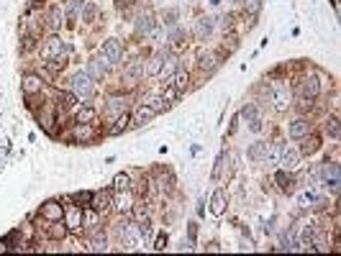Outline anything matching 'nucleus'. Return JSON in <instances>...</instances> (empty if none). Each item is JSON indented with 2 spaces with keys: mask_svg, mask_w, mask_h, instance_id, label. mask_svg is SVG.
<instances>
[{
  "mask_svg": "<svg viewBox=\"0 0 341 256\" xmlns=\"http://www.w3.org/2000/svg\"><path fill=\"white\" fill-rule=\"evenodd\" d=\"M69 85H72V92L77 95V100L87 103V100L95 97V85H93V77H90L87 72H77Z\"/></svg>",
  "mask_w": 341,
  "mask_h": 256,
  "instance_id": "nucleus-1",
  "label": "nucleus"
},
{
  "mask_svg": "<svg viewBox=\"0 0 341 256\" xmlns=\"http://www.w3.org/2000/svg\"><path fill=\"white\" fill-rule=\"evenodd\" d=\"M321 177H323V187L331 192H339V182H341V177H339V164L336 162H326L323 164V169H321Z\"/></svg>",
  "mask_w": 341,
  "mask_h": 256,
  "instance_id": "nucleus-2",
  "label": "nucleus"
},
{
  "mask_svg": "<svg viewBox=\"0 0 341 256\" xmlns=\"http://www.w3.org/2000/svg\"><path fill=\"white\" fill-rule=\"evenodd\" d=\"M141 243H144V238H141V233H139V223L126 225L123 233H121V246H123V249H126V251H134V249H139Z\"/></svg>",
  "mask_w": 341,
  "mask_h": 256,
  "instance_id": "nucleus-3",
  "label": "nucleus"
},
{
  "mask_svg": "<svg viewBox=\"0 0 341 256\" xmlns=\"http://www.w3.org/2000/svg\"><path fill=\"white\" fill-rule=\"evenodd\" d=\"M300 156H303V154H300L298 149H290V146H282V151H280V166H282V169L285 172H293V169H298V166H300Z\"/></svg>",
  "mask_w": 341,
  "mask_h": 256,
  "instance_id": "nucleus-4",
  "label": "nucleus"
},
{
  "mask_svg": "<svg viewBox=\"0 0 341 256\" xmlns=\"http://www.w3.org/2000/svg\"><path fill=\"white\" fill-rule=\"evenodd\" d=\"M272 103H275V110L277 113H285L290 108V87L285 82L275 85V92H272Z\"/></svg>",
  "mask_w": 341,
  "mask_h": 256,
  "instance_id": "nucleus-5",
  "label": "nucleus"
},
{
  "mask_svg": "<svg viewBox=\"0 0 341 256\" xmlns=\"http://www.w3.org/2000/svg\"><path fill=\"white\" fill-rule=\"evenodd\" d=\"M108 64H110L108 59L103 54H98V56H93L87 62V74L93 77V80H103V77L108 74Z\"/></svg>",
  "mask_w": 341,
  "mask_h": 256,
  "instance_id": "nucleus-6",
  "label": "nucleus"
},
{
  "mask_svg": "<svg viewBox=\"0 0 341 256\" xmlns=\"http://www.w3.org/2000/svg\"><path fill=\"white\" fill-rule=\"evenodd\" d=\"M241 118L249 123V131H254V133H259L262 131V115H259V108L257 105H244L241 108Z\"/></svg>",
  "mask_w": 341,
  "mask_h": 256,
  "instance_id": "nucleus-7",
  "label": "nucleus"
},
{
  "mask_svg": "<svg viewBox=\"0 0 341 256\" xmlns=\"http://www.w3.org/2000/svg\"><path fill=\"white\" fill-rule=\"evenodd\" d=\"M213 26H216V21L210 16H200L198 21H195V38L198 41H205V38H210V34H213Z\"/></svg>",
  "mask_w": 341,
  "mask_h": 256,
  "instance_id": "nucleus-8",
  "label": "nucleus"
},
{
  "mask_svg": "<svg viewBox=\"0 0 341 256\" xmlns=\"http://www.w3.org/2000/svg\"><path fill=\"white\" fill-rule=\"evenodd\" d=\"M103 56L108 59L110 64H116V62H121V56H123V46L118 38H108V41L103 44Z\"/></svg>",
  "mask_w": 341,
  "mask_h": 256,
  "instance_id": "nucleus-9",
  "label": "nucleus"
},
{
  "mask_svg": "<svg viewBox=\"0 0 341 256\" xmlns=\"http://www.w3.org/2000/svg\"><path fill=\"white\" fill-rule=\"evenodd\" d=\"M62 52H64V41H62L59 36H52V38H49V41L44 44L41 56L49 62V59H54V56H62Z\"/></svg>",
  "mask_w": 341,
  "mask_h": 256,
  "instance_id": "nucleus-10",
  "label": "nucleus"
},
{
  "mask_svg": "<svg viewBox=\"0 0 341 256\" xmlns=\"http://www.w3.org/2000/svg\"><path fill=\"white\" fill-rule=\"evenodd\" d=\"M298 92L303 95L305 100H313V97H318V92H321V82L316 77H305V80L298 85Z\"/></svg>",
  "mask_w": 341,
  "mask_h": 256,
  "instance_id": "nucleus-11",
  "label": "nucleus"
},
{
  "mask_svg": "<svg viewBox=\"0 0 341 256\" xmlns=\"http://www.w3.org/2000/svg\"><path fill=\"white\" fill-rule=\"evenodd\" d=\"M144 72H146V67H144V62H131L123 70V82H128V85H136L139 80L144 77Z\"/></svg>",
  "mask_w": 341,
  "mask_h": 256,
  "instance_id": "nucleus-12",
  "label": "nucleus"
},
{
  "mask_svg": "<svg viewBox=\"0 0 341 256\" xmlns=\"http://www.w3.org/2000/svg\"><path fill=\"white\" fill-rule=\"evenodd\" d=\"M308 133H310V123L305 121V118H295V121L290 123V139H295V141H303Z\"/></svg>",
  "mask_w": 341,
  "mask_h": 256,
  "instance_id": "nucleus-13",
  "label": "nucleus"
},
{
  "mask_svg": "<svg viewBox=\"0 0 341 256\" xmlns=\"http://www.w3.org/2000/svg\"><path fill=\"white\" fill-rule=\"evenodd\" d=\"M41 215H44L46 220H52V223H59V220L64 218V208H62L59 202H54V200H52V202L41 205Z\"/></svg>",
  "mask_w": 341,
  "mask_h": 256,
  "instance_id": "nucleus-14",
  "label": "nucleus"
},
{
  "mask_svg": "<svg viewBox=\"0 0 341 256\" xmlns=\"http://www.w3.org/2000/svg\"><path fill=\"white\" fill-rule=\"evenodd\" d=\"M198 67L203 72H213L218 67V54L216 52H198Z\"/></svg>",
  "mask_w": 341,
  "mask_h": 256,
  "instance_id": "nucleus-15",
  "label": "nucleus"
},
{
  "mask_svg": "<svg viewBox=\"0 0 341 256\" xmlns=\"http://www.w3.org/2000/svg\"><path fill=\"white\" fill-rule=\"evenodd\" d=\"M64 218H67V225H69V228L77 231L80 225H82V220H85V213H82V208H77V205H75V208H67V210H64Z\"/></svg>",
  "mask_w": 341,
  "mask_h": 256,
  "instance_id": "nucleus-16",
  "label": "nucleus"
},
{
  "mask_svg": "<svg viewBox=\"0 0 341 256\" xmlns=\"http://www.w3.org/2000/svg\"><path fill=\"white\" fill-rule=\"evenodd\" d=\"M223 210H226V192L223 190H216L213 198H210V213H213L216 218H221Z\"/></svg>",
  "mask_w": 341,
  "mask_h": 256,
  "instance_id": "nucleus-17",
  "label": "nucleus"
},
{
  "mask_svg": "<svg viewBox=\"0 0 341 256\" xmlns=\"http://www.w3.org/2000/svg\"><path fill=\"white\" fill-rule=\"evenodd\" d=\"M154 28H157V21H154L152 13H141L136 18V31L139 34H152Z\"/></svg>",
  "mask_w": 341,
  "mask_h": 256,
  "instance_id": "nucleus-18",
  "label": "nucleus"
},
{
  "mask_svg": "<svg viewBox=\"0 0 341 256\" xmlns=\"http://www.w3.org/2000/svg\"><path fill=\"white\" fill-rule=\"evenodd\" d=\"M131 208H134L131 192H128V190H121V195L116 198V210H118V213H131Z\"/></svg>",
  "mask_w": 341,
  "mask_h": 256,
  "instance_id": "nucleus-19",
  "label": "nucleus"
},
{
  "mask_svg": "<svg viewBox=\"0 0 341 256\" xmlns=\"http://www.w3.org/2000/svg\"><path fill=\"white\" fill-rule=\"evenodd\" d=\"M275 182H277V187H280V190H282V192H287V195L295 190V180H293V177H290L285 169L275 174Z\"/></svg>",
  "mask_w": 341,
  "mask_h": 256,
  "instance_id": "nucleus-20",
  "label": "nucleus"
},
{
  "mask_svg": "<svg viewBox=\"0 0 341 256\" xmlns=\"http://www.w3.org/2000/svg\"><path fill=\"white\" fill-rule=\"evenodd\" d=\"M154 115H157V113H154V110H152V108H149L146 103H144V105H141V108H139V110L134 113V126H146V123L152 121Z\"/></svg>",
  "mask_w": 341,
  "mask_h": 256,
  "instance_id": "nucleus-21",
  "label": "nucleus"
},
{
  "mask_svg": "<svg viewBox=\"0 0 341 256\" xmlns=\"http://www.w3.org/2000/svg\"><path fill=\"white\" fill-rule=\"evenodd\" d=\"M267 149H269V144H267V141H254V144H252V149H249V159H254V162H264Z\"/></svg>",
  "mask_w": 341,
  "mask_h": 256,
  "instance_id": "nucleus-22",
  "label": "nucleus"
},
{
  "mask_svg": "<svg viewBox=\"0 0 341 256\" xmlns=\"http://www.w3.org/2000/svg\"><path fill=\"white\" fill-rule=\"evenodd\" d=\"M126 108H128L126 100H121V97H110L108 105H105V113L108 115H121V113H126Z\"/></svg>",
  "mask_w": 341,
  "mask_h": 256,
  "instance_id": "nucleus-23",
  "label": "nucleus"
},
{
  "mask_svg": "<svg viewBox=\"0 0 341 256\" xmlns=\"http://www.w3.org/2000/svg\"><path fill=\"white\" fill-rule=\"evenodd\" d=\"M187 80H190V77H187V72L177 70V72L172 74V80H169V85H172L177 92H185V90H187Z\"/></svg>",
  "mask_w": 341,
  "mask_h": 256,
  "instance_id": "nucleus-24",
  "label": "nucleus"
},
{
  "mask_svg": "<svg viewBox=\"0 0 341 256\" xmlns=\"http://www.w3.org/2000/svg\"><path fill=\"white\" fill-rule=\"evenodd\" d=\"M23 92L26 95H34V92H41V80L36 74H28L23 80Z\"/></svg>",
  "mask_w": 341,
  "mask_h": 256,
  "instance_id": "nucleus-25",
  "label": "nucleus"
},
{
  "mask_svg": "<svg viewBox=\"0 0 341 256\" xmlns=\"http://www.w3.org/2000/svg\"><path fill=\"white\" fill-rule=\"evenodd\" d=\"M280 151H282V146H280V144H269V149H267V156H264L267 166H275V164L280 162Z\"/></svg>",
  "mask_w": 341,
  "mask_h": 256,
  "instance_id": "nucleus-26",
  "label": "nucleus"
},
{
  "mask_svg": "<svg viewBox=\"0 0 341 256\" xmlns=\"http://www.w3.org/2000/svg\"><path fill=\"white\" fill-rule=\"evenodd\" d=\"M164 56H167V52H164V54H159V56H154V59H149V64H146V74H159V72H162Z\"/></svg>",
  "mask_w": 341,
  "mask_h": 256,
  "instance_id": "nucleus-27",
  "label": "nucleus"
},
{
  "mask_svg": "<svg viewBox=\"0 0 341 256\" xmlns=\"http://www.w3.org/2000/svg\"><path fill=\"white\" fill-rule=\"evenodd\" d=\"M90 202H93V208L98 213H105L110 208V198H108V195H93V200H90Z\"/></svg>",
  "mask_w": 341,
  "mask_h": 256,
  "instance_id": "nucleus-28",
  "label": "nucleus"
},
{
  "mask_svg": "<svg viewBox=\"0 0 341 256\" xmlns=\"http://www.w3.org/2000/svg\"><path fill=\"white\" fill-rule=\"evenodd\" d=\"M59 26H62V8L54 5L52 11H49V28H52V31H57Z\"/></svg>",
  "mask_w": 341,
  "mask_h": 256,
  "instance_id": "nucleus-29",
  "label": "nucleus"
},
{
  "mask_svg": "<svg viewBox=\"0 0 341 256\" xmlns=\"http://www.w3.org/2000/svg\"><path fill=\"white\" fill-rule=\"evenodd\" d=\"M185 38H187V31H185V28L182 26H172V31H169V41H172V44H185Z\"/></svg>",
  "mask_w": 341,
  "mask_h": 256,
  "instance_id": "nucleus-30",
  "label": "nucleus"
},
{
  "mask_svg": "<svg viewBox=\"0 0 341 256\" xmlns=\"http://www.w3.org/2000/svg\"><path fill=\"white\" fill-rule=\"evenodd\" d=\"M323 131L331 136V139H339V136H341V128H339V118H336V115H334V118H328V121H326Z\"/></svg>",
  "mask_w": 341,
  "mask_h": 256,
  "instance_id": "nucleus-31",
  "label": "nucleus"
},
{
  "mask_svg": "<svg viewBox=\"0 0 341 256\" xmlns=\"http://www.w3.org/2000/svg\"><path fill=\"white\" fill-rule=\"evenodd\" d=\"M126 128H128V115H126V113H121V115L116 118V126L110 128V136H118L121 131H126Z\"/></svg>",
  "mask_w": 341,
  "mask_h": 256,
  "instance_id": "nucleus-32",
  "label": "nucleus"
},
{
  "mask_svg": "<svg viewBox=\"0 0 341 256\" xmlns=\"http://www.w3.org/2000/svg\"><path fill=\"white\" fill-rule=\"evenodd\" d=\"M93 121H95V110H93V108H80L77 123H93Z\"/></svg>",
  "mask_w": 341,
  "mask_h": 256,
  "instance_id": "nucleus-33",
  "label": "nucleus"
},
{
  "mask_svg": "<svg viewBox=\"0 0 341 256\" xmlns=\"http://www.w3.org/2000/svg\"><path fill=\"white\" fill-rule=\"evenodd\" d=\"M128 184H131V177H128L126 172H123V174H116V180H113V187H116L118 192H121V190H128Z\"/></svg>",
  "mask_w": 341,
  "mask_h": 256,
  "instance_id": "nucleus-34",
  "label": "nucleus"
},
{
  "mask_svg": "<svg viewBox=\"0 0 341 256\" xmlns=\"http://www.w3.org/2000/svg\"><path fill=\"white\" fill-rule=\"evenodd\" d=\"M139 233H141L144 243H146V241H149V238H152V236H154V228H152V223H149L146 218H144L141 223H139Z\"/></svg>",
  "mask_w": 341,
  "mask_h": 256,
  "instance_id": "nucleus-35",
  "label": "nucleus"
},
{
  "mask_svg": "<svg viewBox=\"0 0 341 256\" xmlns=\"http://www.w3.org/2000/svg\"><path fill=\"white\" fill-rule=\"evenodd\" d=\"M95 16H98V5L95 3H85V8H82V21H95Z\"/></svg>",
  "mask_w": 341,
  "mask_h": 256,
  "instance_id": "nucleus-36",
  "label": "nucleus"
},
{
  "mask_svg": "<svg viewBox=\"0 0 341 256\" xmlns=\"http://www.w3.org/2000/svg\"><path fill=\"white\" fill-rule=\"evenodd\" d=\"M105 249H108L105 236H95V238L90 241V251H105Z\"/></svg>",
  "mask_w": 341,
  "mask_h": 256,
  "instance_id": "nucleus-37",
  "label": "nucleus"
},
{
  "mask_svg": "<svg viewBox=\"0 0 341 256\" xmlns=\"http://www.w3.org/2000/svg\"><path fill=\"white\" fill-rule=\"evenodd\" d=\"M244 11L257 16L259 11H262V0H244Z\"/></svg>",
  "mask_w": 341,
  "mask_h": 256,
  "instance_id": "nucleus-38",
  "label": "nucleus"
},
{
  "mask_svg": "<svg viewBox=\"0 0 341 256\" xmlns=\"http://www.w3.org/2000/svg\"><path fill=\"white\" fill-rule=\"evenodd\" d=\"M180 95H182V92H177V90H175L172 85H167V90H164V95H162V100H164V103L169 105V103H175V100H177Z\"/></svg>",
  "mask_w": 341,
  "mask_h": 256,
  "instance_id": "nucleus-39",
  "label": "nucleus"
},
{
  "mask_svg": "<svg viewBox=\"0 0 341 256\" xmlns=\"http://www.w3.org/2000/svg\"><path fill=\"white\" fill-rule=\"evenodd\" d=\"M146 105H149V108H152V110H154V113H162V110H164V108H167V103L162 100V97H152V100H146Z\"/></svg>",
  "mask_w": 341,
  "mask_h": 256,
  "instance_id": "nucleus-40",
  "label": "nucleus"
},
{
  "mask_svg": "<svg viewBox=\"0 0 341 256\" xmlns=\"http://www.w3.org/2000/svg\"><path fill=\"white\" fill-rule=\"evenodd\" d=\"M80 8H82V0H72V3H69V8H67V16H69V21H75V18H77Z\"/></svg>",
  "mask_w": 341,
  "mask_h": 256,
  "instance_id": "nucleus-41",
  "label": "nucleus"
},
{
  "mask_svg": "<svg viewBox=\"0 0 341 256\" xmlns=\"http://www.w3.org/2000/svg\"><path fill=\"white\" fill-rule=\"evenodd\" d=\"M318 151V139H308L305 136V146H303V154H313Z\"/></svg>",
  "mask_w": 341,
  "mask_h": 256,
  "instance_id": "nucleus-42",
  "label": "nucleus"
},
{
  "mask_svg": "<svg viewBox=\"0 0 341 256\" xmlns=\"http://www.w3.org/2000/svg\"><path fill=\"white\" fill-rule=\"evenodd\" d=\"M223 151H221L218 154V159H216V166H213V180H218V177H221V169H223Z\"/></svg>",
  "mask_w": 341,
  "mask_h": 256,
  "instance_id": "nucleus-43",
  "label": "nucleus"
},
{
  "mask_svg": "<svg viewBox=\"0 0 341 256\" xmlns=\"http://www.w3.org/2000/svg\"><path fill=\"white\" fill-rule=\"evenodd\" d=\"M59 100H62L67 108H72V105H77V95H75V92H64L62 97H59Z\"/></svg>",
  "mask_w": 341,
  "mask_h": 256,
  "instance_id": "nucleus-44",
  "label": "nucleus"
},
{
  "mask_svg": "<svg viewBox=\"0 0 341 256\" xmlns=\"http://www.w3.org/2000/svg\"><path fill=\"white\" fill-rule=\"evenodd\" d=\"M154 249H157V251H164V249H167V233H159V236H157Z\"/></svg>",
  "mask_w": 341,
  "mask_h": 256,
  "instance_id": "nucleus-45",
  "label": "nucleus"
},
{
  "mask_svg": "<svg viewBox=\"0 0 341 256\" xmlns=\"http://www.w3.org/2000/svg\"><path fill=\"white\" fill-rule=\"evenodd\" d=\"M175 21H177V11L172 8V11L164 13V23H167V26H175Z\"/></svg>",
  "mask_w": 341,
  "mask_h": 256,
  "instance_id": "nucleus-46",
  "label": "nucleus"
},
{
  "mask_svg": "<svg viewBox=\"0 0 341 256\" xmlns=\"http://www.w3.org/2000/svg\"><path fill=\"white\" fill-rule=\"evenodd\" d=\"M75 200L77 202H90L93 200V192H80V195H75Z\"/></svg>",
  "mask_w": 341,
  "mask_h": 256,
  "instance_id": "nucleus-47",
  "label": "nucleus"
},
{
  "mask_svg": "<svg viewBox=\"0 0 341 256\" xmlns=\"http://www.w3.org/2000/svg\"><path fill=\"white\" fill-rule=\"evenodd\" d=\"M85 215H87V223H90V225H95V223H98V215H95V213H90V210H87Z\"/></svg>",
  "mask_w": 341,
  "mask_h": 256,
  "instance_id": "nucleus-48",
  "label": "nucleus"
},
{
  "mask_svg": "<svg viewBox=\"0 0 341 256\" xmlns=\"http://www.w3.org/2000/svg\"><path fill=\"white\" fill-rule=\"evenodd\" d=\"M331 3H334V5H339V0H331Z\"/></svg>",
  "mask_w": 341,
  "mask_h": 256,
  "instance_id": "nucleus-49",
  "label": "nucleus"
}]
</instances>
